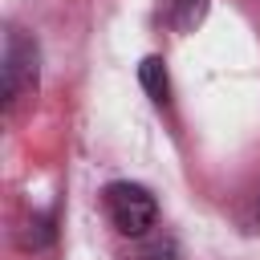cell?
Returning <instances> with one entry per match:
<instances>
[{
	"mask_svg": "<svg viewBox=\"0 0 260 260\" xmlns=\"http://www.w3.org/2000/svg\"><path fill=\"white\" fill-rule=\"evenodd\" d=\"M175 256V240H162V236H150L142 248H138V256L134 260H171Z\"/></svg>",
	"mask_w": 260,
	"mask_h": 260,
	"instance_id": "4",
	"label": "cell"
},
{
	"mask_svg": "<svg viewBox=\"0 0 260 260\" xmlns=\"http://www.w3.org/2000/svg\"><path fill=\"white\" fill-rule=\"evenodd\" d=\"M28 93H37V45L20 32H8V45H4V106L16 110V102H24Z\"/></svg>",
	"mask_w": 260,
	"mask_h": 260,
	"instance_id": "2",
	"label": "cell"
},
{
	"mask_svg": "<svg viewBox=\"0 0 260 260\" xmlns=\"http://www.w3.org/2000/svg\"><path fill=\"white\" fill-rule=\"evenodd\" d=\"M240 228H244V232H260V187L248 195V203H244V211H240Z\"/></svg>",
	"mask_w": 260,
	"mask_h": 260,
	"instance_id": "5",
	"label": "cell"
},
{
	"mask_svg": "<svg viewBox=\"0 0 260 260\" xmlns=\"http://www.w3.org/2000/svg\"><path fill=\"white\" fill-rule=\"evenodd\" d=\"M138 81H142V89H146V98L150 102H158V106H167V98H171V81H167V65H162V57H142V65H138Z\"/></svg>",
	"mask_w": 260,
	"mask_h": 260,
	"instance_id": "3",
	"label": "cell"
},
{
	"mask_svg": "<svg viewBox=\"0 0 260 260\" xmlns=\"http://www.w3.org/2000/svg\"><path fill=\"white\" fill-rule=\"evenodd\" d=\"M106 215L122 236H146L158 219V203L142 183H110L102 191Z\"/></svg>",
	"mask_w": 260,
	"mask_h": 260,
	"instance_id": "1",
	"label": "cell"
}]
</instances>
